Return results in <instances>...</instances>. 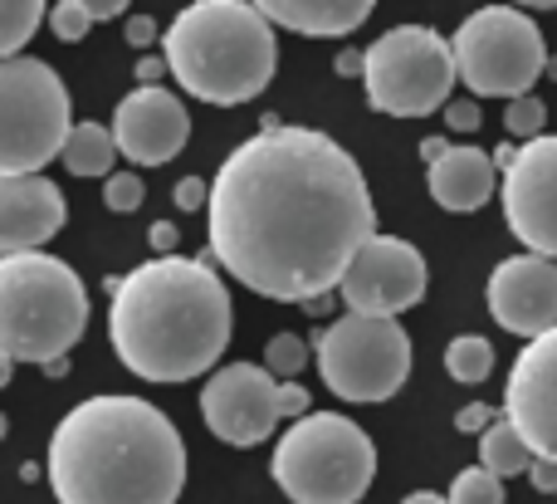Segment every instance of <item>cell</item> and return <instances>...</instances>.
I'll return each mask as SVG.
<instances>
[{
    "mask_svg": "<svg viewBox=\"0 0 557 504\" xmlns=\"http://www.w3.org/2000/svg\"><path fill=\"white\" fill-rule=\"evenodd\" d=\"M211 255L264 299L308 304L343 284L376 235L367 176L327 133L270 123L211 182Z\"/></svg>",
    "mask_w": 557,
    "mask_h": 504,
    "instance_id": "6da1fadb",
    "label": "cell"
},
{
    "mask_svg": "<svg viewBox=\"0 0 557 504\" xmlns=\"http://www.w3.org/2000/svg\"><path fill=\"white\" fill-rule=\"evenodd\" d=\"M206 260H157L137 265L123 280H108V339L133 378L143 382H186L215 368L235 329L231 290Z\"/></svg>",
    "mask_w": 557,
    "mask_h": 504,
    "instance_id": "7a4b0ae2",
    "label": "cell"
},
{
    "mask_svg": "<svg viewBox=\"0 0 557 504\" xmlns=\"http://www.w3.org/2000/svg\"><path fill=\"white\" fill-rule=\"evenodd\" d=\"M49 485L59 504H176L182 431L143 397H88L49 437Z\"/></svg>",
    "mask_w": 557,
    "mask_h": 504,
    "instance_id": "3957f363",
    "label": "cell"
},
{
    "mask_svg": "<svg viewBox=\"0 0 557 504\" xmlns=\"http://www.w3.org/2000/svg\"><path fill=\"white\" fill-rule=\"evenodd\" d=\"M162 54L201 103L235 108L270 88L278 69L274 20L255 0H196L166 25Z\"/></svg>",
    "mask_w": 557,
    "mask_h": 504,
    "instance_id": "277c9868",
    "label": "cell"
},
{
    "mask_svg": "<svg viewBox=\"0 0 557 504\" xmlns=\"http://www.w3.org/2000/svg\"><path fill=\"white\" fill-rule=\"evenodd\" d=\"M88 329V290L74 265L45 250L0 255V358H64Z\"/></svg>",
    "mask_w": 557,
    "mask_h": 504,
    "instance_id": "5b68a950",
    "label": "cell"
},
{
    "mask_svg": "<svg viewBox=\"0 0 557 504\" xmlns=\"http://www.w3.org/2000/svg\"><path fill=\"white\" fill-rule=\"evenodd\" d=\"M270 470L294 504H357L376 476V446L357 421L308 411L274 446Z\"/></svg>",
    "mask_w": 557,
    "mask_h": 504,
    "instance_id": "8992f818",
    "label": "cell"
},
{
    "mask_svg": "<svg viewBox=\"0 0 557 504\" xmlns=\"http://www.w3.org/2000/svg\"><path fill=\"white\" fill-rule=\"evenodd\" d=\"M69 133L64 78L45 59L10 54L0 64V176H25L49 157H64Z\"/></svg>",
    "mask_w": 557,
    "mask_h": 504,
    "instance_id": "52a82bcc",
    "label": "cell"
},
{
    "mask_svg": "<svg viewBox=\"0 0 557 504\" xmlns=\"http://www.w3.org/2000/svg\"><path fill=\"white\" fill-rule=\"evenodd\" d=\"M455 64L460 84L474 98H523L548 74V49L543 35L523 10L484 5L455 29Z\"/></svg>",
    "mask_w": 557,
    "mask_h": 504,
    "instance_id": "ba28073f",
    "label": "cell"
},
{
    "mask_svg": "<svg viewBox=\"0 0 557 504\" xmlns=\"http://www.w3.org/2000/svg\"><path fill=\"white\" fill-rule=\"evenodd\" d=\"M367 98L376 113L425 118L431 108L450 103V88L460 78L455 45L425 25H396L367 49Z\"/></svg>",
    "mask_w": 557,
    "mask_h": 504,
    "instance_id": "9c48e42d",
    "label": "cell"
},
{
    "mask_svg": "<svg viewBox=\"0 0 557 504\" xmlns=\"http://www.w3.org/2000/svg\"><path fill=\"white\" fill-rule=\"evenodd\" d=\"M318 372L343 402H386L411 378V339L386 314L347 309L318 339Z\"/></svg>",
    "mask_w": 557,
    "mask_h": 504,
    "instance_id": "30bf717a",
    "label": "cell"
},
{
    "mask_svg": "<svg viewBox=\"0 0 557 504\" xmlns=\"http://www.w3.org/2000/svg\"><path fill=\"white\" fill-rule=\"evenodd\" d=\"M425 284H431V270H425L421 250L411 241H401V235H372L352 255L337 294L357 314H386V319H396V314H406L411 304L425 299Z\"/></svg>",
    "mask_w": 557,
    "mask_h": 504,
    "instance_id": "8fae6325",
    "label": "cell"
},
{
    "mask_svg": "<svg viewBox=\"0 0 557 504\" xmlns=\"http://www.w3.org/2000/svg\"><path fill=\"white\" fill-rule=\"evenodd\" d=\"M504 221L533 255L557 260V137L539 133L519 143V157L504 167Z\"/></svg>",
    "mask_w": 557,
    "mask_h": 504,
    "instance_id": "7c38bea8",
    "label": "cell"
},
{
    "mask_svg": "<svg viewBox=\"0 0 557 504\" xmlns=\"http://www.w3.org/2000/svg\"><path fill=\"white\" fill-rule=\"evenodd\" d=\"M201 417L225 446H260L278 427V382L260 362L221 368L201 388Z\"/></svg>",
    "mask_w": 557,
    "mask_h": 504,
    "instance_id": "4fadbf2b",
    "label": "cell"
},
{
    "mask_svg": "<svg viewBox=\"0 0 557 504\" xmlns=\"http://www.w3.org/2000/svg\"><path fill=\"white\" fill-rule=\"evenodd\" d=\"M113 137L123 147L127 162L137 167H162L191 137V113L176 94H166L162 84H137L133 94L117 103L113 113Z\"/></svg>",
    "mask_w": 557,
    "mask_h": 504,
    "instance_id": "5bb4252c",
    "label": "cell"
},
{
    "mask_svg": "<svg viewBox=\"0 0 557 504\" xmlns=\"http://www.w3.org/2000/svg\"><path fill=\"white\" fill-rule=\"evenodd\" d=\"M504 411L519 421V431L539 456L557 460V329L529 339V348L519 353Z\"/></svg>",
    "mask_w": 557,
    "mask_h": 504,
    "instance_id": "9a60e30c",
    "label": "cell"
},
{
    "mask_svg": "<svg viewBox=\"0 0 557 504\" xmlns=\"http://www.w3.org/2000/svg\"><path fill=\"white\" fill-rule=\"evenodd\" d=\"M490 314L519 339L557 329V265L548 255H513L490 274Z\"/></svg>",
    "mask_w": 557,
    "mask_h": 504,
    "instance_id": "2e32d148",
    "label": "cell"
},
{
    "mask_svg": "<svg viewBox=\"0 0 557 504\" xmlns=\"http://www.w3.org/2000/svg\"><path fill=\"white\" fill-rule=\"evenodd\" d=\"M64 225V192L39 172L0 176V250H39Z\"/></svg>",
    "mask_w": 557,
    "mask_h": 504,
    "instance_id": "e0dca14e",
    "label": "cell"
},
{
    "mask_svg": "<svg viewBox=\"0 0 557 504\" xmlns=\"http://www.w3.org/2000/svg\"><path fill=\"white\" fill-rule=\"evenodd\" d=\"M494 167L499 162H494L490 152H480V147L450 143V152H445L441 162H431L435 206H445V211H480V206L494 196V186L504 182Z\"/></svg>",
    "mask_w": 557,
    "mask_h": 504,
    "instance_id": "ac0fdd59",
    "label": "cell"
},
{
    "mask_svg": "<svg viewBox=\"0 0 557 504\" xmlns=\"http://www.w3.org/2000/svg\"><path fill=\"white\" fill-rule=\"evenodd\" d=\"M274 25L294 29V35H313V39H333V35H352L376 0H255Z\"/></svg>",
    "mask_w": 557,
    "mask_h": 504,
    "instance_id": "d6986e66",
    "label": "cell"
},
{
    "mask_svg": "<svg viewBox=\"0 0 557 504\" xmlns=\"http://www.w3.org/2000/svg\"><path fill=\"white\" fill-rule=\"evenodd\" d=\"M533 460H539V451L529 446V437L519 431V421L504 411V417L494 421V427L484 431V441H480V466H490L494 476L513 480V476H529Z\"/></svg>",
    "mask_w": 557,
    "mask_h": 504,
    "instance_id": "ffe728a7",
    "label": "cell"
},
{
    "mask_svg": "<svg viewBox=\"0 0 557 504\" xmlns=\"http://www.w3.org/2000/svg\"><path fill=\"white\" fill-rule=\"evenodd\" d=\"M123 152L113 127L103 123H78L64 143V167L74 176H113V157Z\"/></svg>",
    "mask_w": 557,
    "mask_h": 504,
    "instance_id": "44dd1931",
    "label": "cell"
},
{
    "mask_svg": "<svg viewBox=\"0 0 557 504\" xmlns=\"http://www.w3.org/2000/svg\"><path fill=\"white\" fill-rule=\"evenodd\" d=\"M445 372L455 382H484L494 372V343L480 339V333H460L445 348Z\"/></svg>",
    "mask_w": 557,
    "mask_h": 504,
    "instance_id": "7402d4cb",
    "label": "cell"
},
{
    "mask_svg": "<svg viewBox=\"0 0 557 504\" xmlns=\"http://www.w3.org/2000/svg\"><path fill=\"white\" fill-rule=\"evenodd\" d=\"M45 20V0H0V54H20Z\"/></svg>",
    "mask_w": 557,
    "mask_h": 504,
    "instance_id": "603a6c76",
    "label": "cell"
},
{
    "mask_svg": "<svg viewBox=\"0 0 557 504\" xmlns=\"http://www.w3.org/2000/svg\"><path fill=\"white\" fill-rule=\"evenodd\" d=\"M450 504H504V476H494L490 466H470L455 476Z\"/></svg>",
    "mask_w": 557,
    "mask_h": 504,
    "instance_id": "cb8c5ba5",
    "label": "cell"
},
{
    "mask_svg": "<svg viewBox=\"0 0 557 504\" xmlns=\"http://www.w3.org/2000/svg\"><path fill=\"white\" fill-rule=\"evenodd\" d=\"M543 123H548V103H543V98L523 94V98H509V103H504V127H509V137H519V143L539 137Z\"/></svg>",
    "mask_w": 557,
    "mask_h": 504,
    "instance_id": "d4e9b609",
    "label": "cell"
},
{
    "mask_svg": "<svg viewBox=\"0 0 557 504\" xmlns=\"http://www.w3.org/2000/svg\"><path fill=\"white\" fill-rule=\"evenodd\" d=\"M308 362V343L298 339V333H274L270 343H264V368L274 372V378H298Z\"/></svg>",
    "mask_w": 557,
    "mask_h": 504,
    "instance_id": "484cf974",
    "label": "cell"
},
{
    "mask_svg": "<svg viewBox=\"0 0 557 504\" xmlns=\"http://www.w3.org/2000/svg\"><path fill=\"white\" fill-rule=\"evenodd\" d=\"M143 196H147V186H143V176H137V172L103 176V206H108V211H137V206H143Z\"/></svg>",
    "mask_w": 557,
    "mask_h": 504,
    "instance_id": "4316f807",
    "label": "cell"
},
{
    "mask_svg": "<svg viewBox=\"0 0 557 504\" xmlns=\"http://www.w3.org/2000/svg\"><path fill=\"white\" fill-rule=\"evenodd\" d=\"M88 25H94V10L78 5V0H59L54 10H49V29H54L64 45H74V39L88 35Z\"/></svg>",
    "mask_w": 557,
    "mask_h": 504,
    "instance_id": "83f0119b",
    "label": "cell"
},
{
    "mask_svg": "<svg viewBox=\"0 0 557 504\" xmlns=\"http://www.w3.org/2000/svg\"><path fill=\"white\" fill-rule=\"evenodd\" d=\"M201 206H211V182L182 176V182H176V211H201Z\"/></svg>",
    "mask_w": 557,
    "mask_h": 504,
    "instance_id": "f1b7e54d",
    "label": "cell"
},
{
    "mask_svg": "<svg viewBox=\"0 0 557 504\" xmlns=\"http://www.w3.org/2000/svg\"><path fill=\"white\" fill-rule=\"evenodd\" d=\"M494 421H499V417H494V407H484V402H470V407L455 411V427H460L465 437H470V431H480V437H484Z\"/></svg>",
    "mask_w": 557,
    "mask_h": 504,
    "instance_id": "f546056e",
    "label": "cell"
},
{
    "mask_svg": "<svg viewBox=\"0 0 557 504\" xmlns=\"http://www.w3.org/2000/svg\"><path fill=\"white\" fill-rule=\"evenodd\" d=\"M278 417L284 421L308 417V392L298 388V382H278Z\"/></svg>",
    "mask_w": 557,
    "mask_h": 504,
    "instance_id": "4dcf8cb0",
    "label": "cell"
},
{
    "mask_svg": "<svg viewBox=\"0 0 557 504\" xmlns=\"http://www.w3.org/2000/svg\"><path fill=\"white\" fill-rule=\"evenodd\" d=\"M445 123H450L455 133H474V127H480V103H470V98L445 103Z\"/></svg>",
    "mask_w": 557,
    "mask_h": 504,
    "instance_id": "1f68e13d",
    "label": "cell"
},
{
    "mask_svg": "<svg viewBox=\"0 0 557 504\" xmlns=\"http://www.w3.org/2000/svg\"><path fill=\"white\" fill-rule=\"evenodd\" d=\"M147 241H152V250H157V255H172V250H176V225H172V221H152Z\"/></svg>",
    "mask_w": 557,
    "mask_h": 504,
    "instance_id": "d6a6232c",
    "label": "cell"
},
{
    "mask_svg": "<svg viewBox=\"0 0 557 504\" xmlns=\"http://www.w3.org/2000/svg\"><path fill=\"white\" fill-rule=\"evenodd\" d=\"M127 39H133V45H152V39H157V20L152 15H133V20H127Z\"/></svg>",
    "mask_w": 557,
    "mask_h": 504,
    "instance_id": "836d02e7",
    "label": "cell"
},
{
    "mask_svg": "<svg viewBox=\"0 0 557 504\" xmlns=\"http://www.w3.org/2000/svg\"><path fill=\"white\" fill-rule=\"evenodd\" d=\"M78 5H88L94 10V20H113V15H123L133 0H78Z\"/></svg>",
    "mask_w": 557,
    "mask_h": 504,
    "instance_id": "e575fe53",
    "label": "cell"
},
{
    "mask_svg": "<svg viewBox=\"0 0 557 504\" xmlns=\"http://www.w3.org/2000/svg\"><path fill=\"white\" fill-rule=\"evenodd\" d=\"M337 74H343V78H352V74H362V69H367V54H357V49H347V54H337Z\"/></svg>",
    "mask_w": 557,
    "mask_h": 504,
    "instance_id": "d590c367",
    "label": "cell"
},
{
    "mask_svg": "<svg viewBox=\"0 0 557 504\" xmlns=\"http://www.w3.org/2000/svg\"><path fill=\"white\" fill-rule=\"evenodd\" d=\"M162 69H172V64H166V54L162 59H137V78H143V84H157V78H162Z\"/></svg>",
    "mask_w": 557,
    "mask_h": 504,
    "instance_id": "8d00e7d4",
    "label": "cell"
},
{
    "mask_svg": "<svg viewBox=\"0 0 557 504\" xmlns=\"http://www.w3.org/2000/svg\"><path fill=\"white\" fill-rule=\"evenodd\" d=\"M445 152H450V143H445V137H421V162H425V167L441 162Z\"/></svg>",
    "mask_w": 557,
    "mask_h": 504,
    "instance_id": "74e56055",
    "label": "cell"
},
{
    "mask_svg": "<svg viewBox=\"0 0 557 504\" xmlns=\"http://www.w3.org/2000/svg\"><path fill=\"white\" fill-rule=\"evenodd\" d=\"M401 504H450V495H431V490H416V495H406Z\"/></svg>",
    "mask_w": 557,
    "mask_h": 504,
    "instance_id": "f35d334b",
    "label": "cell"
},
{
    "mask_svg": "<svg viewBox=\"0 0 557 504\" xmlns=\"http://www.w3.org/2000/svg\"><path fill=\"white\" fill-rule=\"evenodd\" d=\"M64 358H69V353H64ZM64 358H49V362H39V368H45L49 378H64V372H69V362H64Z\"/></svg>",
    "mask_w": 557,
    "mask_h": 504,
    "instance_id": "ab89813d",
    "label": "cell"
},
{
    "mask_svg": "<svg viewBox=\"0 0 557 504\" xmlns=\"http://www.w3.org/2000/svg\"><path fill=\"white\" fill-rule=\"evenodd\" d=\"M513 5H529V10H557V0H513Z\"/></svg>",
    "mask_w": 557,
    "mask_h": 504,
    "instance_id": "60d3db41",
    "label": "cell"
},
{
    "mask_svg": "<svg viewBox=\"0 0 557 504\" xmlns=\"http://www.w3.org/2000/svg\"><path fill=\"white\" fill-rule=\"evenodd\" d=\"M548 78H557V54H548Z\"/></svg>",
    "mask_w": 557,
    "mask_h": 504,
    "instance_id": "b9f144b4",
    "label": "cell"
}]
</instances>
